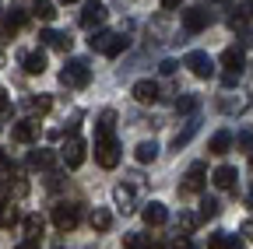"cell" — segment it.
Returning a JSON list of instances; mask_svg holds the SVG:
<instances>
[{
  "label": "cell",
  "mask_w": 253,
  "mask_h": 249,
  "mask_svg": "<svg viewBox=\"0 0 253 249\" xmlns=\"http://www.w3.org/2000/svg\"><path fill=\"white\" fill-rule=\"evenodd\" d=\"M113 119H116V112L106 109L99 116V127H95V162H99L102 169H116L120 165V144L113 137Z\"/></svg>",
  "instance_id": "cell-1"
},
{
  "label": "cell",
  "mask_w": 253,
  "mask_h": 249,
  "mask_svg": "<svg viewBox=\"0 0 253 249\" xmlns=\"http://www.w3.org/2000/svg\"><path fill=\"white\" fill-rule=\"evenodd\" d=\"M78 221H81V207H78L74 200H60V204H53V225H56L60 232H74Z\"/></svg>",
  "instance_id": "cell-2"
},
{
  "label": "cell",
  "mask_w": 253,
  "mask_h": 249,
  "mask_svg": "<svg viewBox=\"0 0 253 249\" xmlns=\"http://www.w3.org/2000/svg\"><path fill=\"white\" fill-rule=\"evenodd\" d=\"M88 46H91L95 53H106V56H120V53L126 49V39H123L120 32H95V36L88 39Z\"/></svg>",
  "instance_id": "cell-3"
},
{
  "label": "cell",
  "mask_w": 253,
  "mask_h": 249,
  "mask_svg": "<svg viewBox=\"0 0 253 249\" xmlns=\"http://www.w3.org/2000/svg\"><path fill=\"white\" fill-rule=\"evenodd\" d=\"M60 81L67 84V88H84L91 81V67H88V60H67V67L60 71Z\"/></svg>",
  "instance_id": "cell-4"
},
{
  "label": "cell",
  "mask_w": 253,
  "mask_h": 249,
  "mask_svg": "<svg viewBox=\"0 0 253 249\" xmlns=\"http://www.w3.org/2000/svg\"><path fill=\"white\" fill-rule=\"evenodd\" d=\"M204 182H208V169H204L201 162H194V165L186 169V176H183V186H179V193L194 197V193H201V190H204Z\"/></svg>",
  "instance_id": "cell-5"
},
{
  "label": "cell",
  "mask_w": 253,
  "mask_h": 249,
  "mask_svg": "<svg viewBox=\"0 0 253 249\" xmlns=\"http://www.w3.org/2000/svg\"><path fill=\"white\" fill-rule=\"evenodd\" d=\"M28 14H32V11H25V7H7V11H4V21H0V32H4L7 39H14L21 28H25Z\"/></svg>",
  "instance_id": "cell-6"
},
{
  "label": "cell",
  "mask_w": 253,
  "mask_h": 249,
  "mask_svg": "<svg viewBox=\"0 0 253 249\" xmlns=\"http://www.w3.org/2000/svg\"><path fill=\"white\" fill-rule=\"evenodd\" d=\"M183 64L190 67V74H194V77H214V60H211L208 53H201V49L186 53V60H183Z\"/></svg>",
  "instance_id": "cell-7"
},
{
  "label": "cell",
  "mask_w": 253,
  "mask_h": 249,
  "mask_svg": "<svg viewBox=\"0 0 253 249\" xmlns=\"http://www.w3.org/2000/svg\"><path fill=\"white\" fill-rule=\"evenodd\" d=\"M84 154H88V144L81 137H71L67 144H63V165H67V169H81Z\"/></svg>",
  "instance_id": "cell-8"
},
{
  "label": "cell",
  "mask_w": 253,
  "mask_h": 249,
  "mask_svg": "<svg viewBox=\"0 0 253 249\" xmlns=\"http://www.w3.org/2000/svg\"><path fill=\"white\" fill-rule=\"evenodd\" d=\"M36 137H39V123L36 119H21V123L11 127V141L14 144H32Z\"/></svg>",
  "instance_id": "cell-9"
},
{
  "label": "cell",
  "mask_w": 253,
  "mask_h": 249,
  "mask_svg": "<svg viewBox=\"0 0 253 249\" xmlns=\"http://www.w3.org/2000/svg\"><path fill=\"white\" fill-rule=\"evenodd\" d=\"M106 14H109V11L99 4V0H88L84 11H81V25H84V28H99V25L106 21Z\"/></svg>",
  "instance_id": "cell-10"
},
{
  "label": "cell",
  "mask_w": 253,
  "mask_h": 249,
  "mask_svg": "<svg viewBox=\"0 0 253 249\" xmlns=\"http://www.w3.org/2000/svg\"><path fill=\"white\" fill-rule=\"evenodd\" d=\"M141 217H144V225L158 228V225H166V221H169V211H166V204H158V200H151V204H144Z\"/></svg>",
  "instance_id": "cell-11"
},
{
  "label": "cell",
  "mask_w": 253,
  "mask_h": 249,
  "mask_svg": "<svg viewBox=\"0 0 253 249\" xmlns=\"http://www.w3.org/2000/svg\"><path fill=\"white\" fill-rule=\"evenodd\" d=\"M39 39H42V46L60 49V53H71V46H74V39H71L67 32H53V28H46V32H42Z\"/></svg>",
  "instance_id": "cell-12"
},
{
  "label": "cell",
  "mask_w": 253,
  "mask_h": 249,
  "mask_svg": "<svg viewBox=\"0 0 253 249\" xmlns=\"http://www.w3.org/2000/svg\"><path fill=\"white\" fill-rule=\"evenodd\" d=\"M130 95H134L141 106H155V102H158V84H155V81H137V84L130 88Z\"/></svg>",
  "instance_id": "cell-13"
},
{
  "label": "cell",
  "mask_w": 253,
  "mask_h": 249,
  "mask_svg": "<svg viewBox=\"0 0 253 249\" xmlns=\"http://www.w3.org/2000/svg\"><path fill=\"white\" fill-rule=\"evenodd\" d=\"M236 169L232 165H218L214 172H211V182H214V190H236Z\"/></svg>",
  "instance_id": "cell-14"
},
{
  "label": "cell",
  "mask_w": 253,
  "mask_h": 249,
  "mask_svg": "<svg viewBox=\"0 0 253 249\" xmlns=\"http://www.w3.org/2000/svg\"><path fill=\"white\" fill-rule=\"evenodd\" d=\"M204 25H208V11L204 7H186L183 11V28L186 32H201Z\"/></svg>",
  "instance_id": "cell-15"
},
{
  "label": "cell",
  "mask_w": 253,
  "mask_h": 249,
  "mask_svg": "<svg viewBox=\"0 0 253 249\" xmlns=\"http://www.w3.org/2000/svg\"><path fill=\"white\" fill-rule=\"evenodd\" d=\"M243 64H246V60H243V53L232 46V49H225V53H221V67H225V74H232V77H239L243 74Z\"/></svg>",
  "instance_id": "cell-16"
},
{
  "label": "cell",
  "mask_w": 253,
  "mask_h": 249,
  "mask_svg": "<svg viewBox=\"0 0 253 249\" xmlns=\"http://www.w3.org/2000/svg\"><path fill=\"white\" fill-rule=\"evenodd\" d=\"M21 67H25V74H42V71H46V53H42V49L25 53V56H21Z\"/></svg>",
  "instance_id": "cell-17"
},
{
  "label": "cell",
  "mask_w": 253,
  "mask_h": 249,
  "mask_svg": "<svg viewBox=\"0 0 253 249\" xmlns=\"http://www.w3.org/2000/svg\"><path fill=\"white\" fill-rule=\"evenodd\" d=\"M208 249H243V242L236 235H229V232H214L208 239Z\"/></svg>",
  "instance_id": "cell-18"
},
{
  "label": "cell",
  "mask_w": 253,
  "mask_h": 249,
  "mask_svg": "<svg viewBox=\"0 0 253 249\" xmlns=\"http://www.w3.org/2000/svg\"><path fill=\"white\" fill-rule=\"evenodd\" d=\"M229 147H232V134H229V130H218V134L208 141V151H211V154H229Z\"/></svg>",
  "instance_id": "cell-19"
},
{
  "label": "cell",
  "mask_w": 253,
  "mask_h": 249,
  "mask_svg": "<svg viewBox=\"0 0 253 249\" xmlns=\"http://www.w3.org/2000/svg\"><path fill=\"white\" fill-rule=\"evenodd\" d=\"M28 7H32V18H39V21H53L56 18V7L49 4V0H28Z\"/></svg>",
  "instance_id": "cell-20"
},
{
  "label": "cell",
  "mask_w": 253,
  "mask_h": 249,
  "mask_svg": "<svg viewBox=\"0 0 253 249\" xmlns=\"http://www.w3.org/2000/svg\"><path fill=\"white\" fill-rule=\"evenodd\" d=\"M53 162H56V154L46 151V147H39V151L28 154V165H32V169H53Z\"/></svg>",
  "instance_id": "cell-21"
},
{
  "label": "cell",
  "mask_w": 253,
  "mask_h": 249,
  "mask_svg": "<svg viewBox=\"0 0 253 249\" xmlns=\"http://www.w3.org/2000/svg\"><path fill=\"white\" fill-rule=\"evenodd\" d=\"M134 158H137L141 165H148V162H155V158H158V147H155V141H141V144L134 147Z\"/></svg>",
  "instance_id": "cell-22"
},
{
  "label": "cell",
  "mask_w": 253,
  "mask_h": 249,
  "mask_svg": "<svg viewBox=\"0 0 253 249\" xmlns=\"http://www.w3.org/2000/svg\"><path fill=\"white\" fill-rule=\"evenodd\" d=\"M91 228H95V232H109V228H113V214H109L106 207H95V211H91Z\"/></svg>",
  "instance_id": "cell-23"
},
{
  "label": "cell",
  "mask_w": 253,
  "mask_h": 249,
  "mask_svg": "<svg viewBox=\"0 0 253 249\" xmlns=\"http://www.w3.org/2000/svg\"><path fill=\"white\" fill-rule=\"evenodd\" d=\"M113 197H116V204H120L123 214H126V211H134V197H137V193H134V186H116V193H113Z\"/></svg>",
  "instance_id": "cell-24"
},
{
  "label": "cell",
  "mask_w": 253,
  "mask_h": 249,
  "mask_svg": "<svg viewBox=\"0 0 253 249\" xmlns=\"http://www.w3.org/2000/svg\"><path fill=\"white\" fill-rule=\"evenodd\" d=\"M21 228H25V239H42V217L39 214H28L21 221Z\"/></svg>",
  "instance_id": "cell-25"
},
{
  "label": "cell",
  "mask_w": 253,
  "mask_h": 249,
  "mask_svg": "<svg viewBox=\"0 0 253 249\" xmlns=\"http://www.w3.org/2000/svg\"><path fill=\"white\" fill-rule=\"evenodd\" d=\"M18 221V211H14V204L11 200H0V228H11Z\"/></svg>",
  "instance_id": "cell-26"
},
{
  "label": "cell",
  "mask_w": 253,
  "mask_h": 249,
  "mask_svg": "<svg viewBox=\"0 0 253 249\" xmlns=\"http://www.w3.org/2000/svg\"><path fill=\"white\" fill-rule=\"evenodd\" d=\"M11 179H14V165H11L7 154H0V190H4V186H11Z\"/></svg>",
  "instance_id": "cell-27"
},
{
  "label": "cell",
  "mask_w": 253,
  "mask_h": 249,
  "mask_svg": "<svg viewBox=\"0 0 253 249\" xmlns=\"http://www.w3.org/2000/svg\"><path fill=\"white\" fill-rule=\"evenodd\" d=\"M123 249H151V242L144 235H126L123 239Z\"/></svg>",
  "instance_id": "cell-28"
},
{
  "label": "cell",
  "mask_w": 253,
  "mask_h": 249,
  "mask_svg": "<svg viewBox=\"0 0 253 249\" xmlns=\"http://www.w3.org/2000/svg\"><path fill=\"white\" fill-rule=\"evenodd\" d=\"M194 130H197V123H190V127H186V130H183V134H176V137H172V147H176V151H179V147H183V144H186V141H190V137H194Z\"/></svg>",
  "instance_id": "cell-29"
},
{
  "label": "cell",
  "mask_w": 253,
  "mask_h": 249,
  "mask_svg": "<svg viewBox=\"0 0 253 249\" xmlns=\"http://www.w3.org/2000/svg\"><path fill=\"white\" fill-rule=\"evenodd\" d=\"M214 214H218V200H211V197L201 200V217H204V221H208V217H214Z\"/></svg>",
  "instance_id": "cell-30"
},
{
  "label": "cell",
  "mask_w": 253,
  "mask_h": 249,
  "mask_svg": "<svg viewBox=\"0 0 253 249\" xmlns=\"http://www.w3.org/2000/svg\"><path fill=\"white\" fill-rule=\"evenodd\" d=\"M49 106H53V102H49L46 95H42V99H28V109H32V112H49Z\"/></svg>",
  "instance_id": "cell-31"
},
{
  "label": "cell",
  "mask_w": 253,
  "mask_h": 249,
  "mask_svg": "<svg viewBox=\"0 0 253 249\" xmlns=\"http://www.w3.org/2000/svg\"><path fill=\"white\" fill-rule=\"evenodd\" d=\"M179 225H183V232H194V228H197V217H194V214H183Z\"/></svg>",
  "instance_id": "cell-32"
},
{
  "label": "cell",
  "mask_w": 253,
  "mask_h": 249,
  "mask_svg": "<svg viewBox=\"0 0 253 249\" xmlns=\"http://www.w3.org/2000/svg\"><path fill=\"white\" fill-rule=\"evenodd\" d=\"M194 106H197V99H190V95H186V99H179V102H176V112H190Z\"/></svg>",
  "instance_id": "cell-33"
},
{
  "label": "cell",
  "mask_w": 253,
  "mask_h": 249,
  "mask_svg": "<svg viewBox=\"0 0 253 249\" xmlns=\"http://www.w3.org/2000/svg\"><path fill=\"white\" fill-rule=\"evenodd\" d=\"M243 21H246V14H243V7H236V14L229 18V25H243Z\"/></svg>",
  "instance_id": "cell-34"
},
{
  "label": "cell",
  "mask_w": 253,
  "mask_h": 249,
  "mask_svg": "<svg viewBox=\"0 0 253 249\" xmlns=\"http://www.w3.org/2000/svg\"><path fill=\"white\" fill-rule=\"evenodd\" d=\"M18 249H39V239H25V242H18Z\"/></svg>",
  "instance_id": "cell-35"
},
{
  "label": "cell",
  "mask_w": 253,
  "mask_h": 249,
  "mask_svg": "<svg viewBox=\"0 0 253 249\" xmlns=\"http://www.w3.org/2000/svg\"><path fill=\"white\" fill-rule=\"evenodd\" d=\"M172 249H194V242H190V239L183 235V239H176V246H172Z\"/></svg>",
  "instance_id": "cell-36"
},
{
  "label": "cell",
  "mask_w": 253,
  "mask_h": 249,
  "mask_svg": "<svg viewBox=\"0 0 253 249\" xmlns=\"http://www.w3.org/2000/svg\"><path fill=\"white\" fill-rule=\"evenodd\" d=\"M243 235L253 242V217H250V221H243Z\"/></svg>",
  "instance_id": "cell-37"
},
{
  "label": "cell",
  "mask_w": 253,
  "mask_h": 249,
  "mask_svg": "<svg viewBox=\"0 0 253 249\" xmlns=\"http://www.w3.org/2000/svg\"><path fill=\"white\" fill-rule=\"evenodd\" d=\"M236 144H239V147H250V144H253V137H250V134H239V137H236Z\"/></svg>",
  "instance_id": "cell-38"
},
{
  "label": "cell",
  "mask_w": 253,
  "mask_h": 249,
  "mask_svg": "<svg viewBox=\"0 0 253 249\" xmlns=\"http://www.w3.org/2000/svg\"><path fill=\"white\" fill-rule=\"evenodd\" d=\"M176 67H179V64H176V60H166V64H162V74H172Z\"/></svg>",
  "instance_id": "cell-39"
},
{
  "label": "cell",
  "mask_w": 253,
  "mask_h": 249,
  "mask_svg": "<svg viewBox=\"0 0 253 249\" xmlns=\"http://www.w3.org/2000/svg\"><path fill=\"white\" fill-rule=\"evenodd\" d=\"M179 4H183V0H162V7H166V11H176Z\"/></svg>",
  "instance_id": "cell-40"
},
{
  "label": "cell",
  "mask_w": 253,
  "mask_h": 249,
  "mask_svg": "<svg viewBox=\"0 0 253 249\" xmlns=\"http://www.w3.org/2000/svg\"><path fill=\"white\" fill-rule=\"evenodd\" d=\"M4 109H7V91L0 88V112H4Z\"/></svg>",
  "instance_id": "cell-41"
},
{
  "label": "cell",
  "mask_w": 253,
  "mask_h": 249,
  "mask_svg": "<svg viewBox=\"0 0 253 249\" xmlns=\"http://www.w3.org/2000/svg\"><path fill=\"white\" fill-rule=\"evenodd\" d=\"M246 7H250V14H253V0H246Z\"/></svg>",
  "instance_id": "cell-42"
},
{
  "label": "cell",
  "mask_w": 253,
  "mask_h": 249,
  "mask_svg": "<svg viewBox=\"0 0 253 249\" xmlns=\"http://www.w3.org/2000/svg\"><path fill=\"white\" fill-rule=\"evenodd\" d=\"M60 4H78V0H60Z\"/></svg>",
  "instance_id": "cell-43"
},
{
  "label": "cell",
  "mask_w": 253,
  "mask_h": 249,
  "mask_svg": "<svg viewBox=\"0 0 253 249\" xmlns=\"http://www.w3.org/2000/svg\"><path fill=\"white\" fill-rule=\"evenodd\" d=\"M250 207H253V193H250Z\"/></svg>",
  "instance_id": "cell-44"
},
{
  "label": "cell",
  "mask_w": 253,
  "mask_h": 249,
  "mask_svg": "<svg viewBox=\"0 0 253 249\" xmlns=\"http://www.w3.org/2000/svg\"><path fill=\"white\" fill-rule=\"evenodd\" d=\"M0 64H4V56H0Z\"/></svg>",
  "instance_id": "cell-45"
},
{
  "label": "cell",
  "mask_w": 253,
  "mask_h": 249,
  "mask_svg": "<svg viewBox=\"0 0 253 249\" xmlns=\"http://www.w3.org/2000/svg\"><path fill=\"white\" fill-rule=\"evenodd\" d=\"M0 11H4V4H0Z\"/></svg>",
  "instance_id": "cell-46"
}]
</instances>
